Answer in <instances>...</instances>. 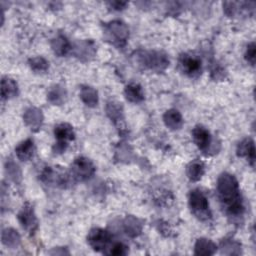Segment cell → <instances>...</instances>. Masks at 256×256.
Here are the masks:
<instances>
[{"instance_id": "15", "label": "cell", "mask_w": 256, "mask_h": 256, "mask_svg": "<svg viewBox=\"0 0 256 256\" xmlns=\"http://www.w3.org/2000/svg\"><path fill=\"white\" fill-rule=\"evenodd\" d=\"M51 48L54 54L59 57L67 55L72 50L69 40L64 35H61V34L57 35L55 38L52 39Z\"/></svg>"}, {"instance_id": "20", "label": "cell", "mask_w": 256, "mask_h": 256, "mask_svg": "<svg viewBox=\"0 0 256 256\" xmlns=\"http://www.w3.org/2000/svg\"><path fill=\"white\" fill-rule=\"evenodd\" d=\"M1 240L2 243L11 248V249H15L17 248L20 243H21V237L20 234L13 228H6L2 231V235H1Z\"/></svg>"}, {"instance_id": "26", "label": "cell", "mask_w": 256, "mask_h": 256, "mask_svg": "<svg viewBox=\"0 0 256 256\" xmlns=\"http://www.w3.org/2000/svg\"><path fill=\"white\" fill-rule=\"evenodd\" d=\"M221 253L226 254V255H239L241 254V244L232 239H224L221 242Z\"/></svg>"}, {"instance_id": "25", "label": "cell", "mask_w": 256, "mask_h": 256, "mask_svg": "<svg viewBox=\"0 0 256 256\" xmlns=\"http://www.w3.org/2000/svg\"><path fill=\"white\" fill-rule=\"evenodd\" d=\"M205 172V166L203 164V162L199 161V160H194L192 161L186 168V174H187V177L193 181V182H196V181H199L203 174Z\"/></svg>"}, {"instance_id": "27", "label": "cell", "mask_w": 256, "mask_h": 256, "mask_svg": "<svg viewBox=\"0 0 256 256\" xmlns=\"http://www.w3.org/2000/svg\"><path fill=\"white\" fill-rule=\"evenodd\" d=\"M28 63L30 68L35 72H45L49 68V62L41 56L30 58Z\"/></svg>"}, {"instance_id": "21", "label": "cell", "mask_w": 256, "mask_h": 256, "mask_svg": "<svg viewBox=\"0 0 256 256\" xmlns=\"http://www.w3.org/2000/svg\"><path fill=\"white\" fill-rule=\"evenodd\" d=\"M126 99L132 103H140L144 100V93L142 87L137 83H130L124 89Z\"/></svg>"}, {"instance_id": "17", "label": "cell", "mask_w": 256, "mask_h": 256, "mask_svg": "<svg viewBox=\"0 0 256 256\" xmlns=\"http://www.w3.org/2000/svg\"><path fill=\"white\" fill-rule=\"evenodd\" d=\"M34 151H35V145L32 139H26L20 142L15 148L16 155L18 159H20L21 161L30 160L33 157Z\"/></svg>"}, {"instance_id": "12", "label": "cell", "mask_w": 256, "mask_h": 256, "mask_svg": "<svg viewBox=\"0 0 256 256\" xmlns=\"http://www.w3.org/2000/svg\"><path fill=\"white\" fill-rule=\"evenodd\" d=\"M23 120L32 131H38L43 123L42 111L36 107H29L23 114Z\"/></svg>"}, {"instance_id": "6", "label": "cell", "mask_w": 256, "mask_h": 256, "mask_svg": "<svg viewBox=\"0 0 256 256\" xmlns=\"http://www.w3.org/2000/svg\"><path fill=\"white\" fill-rule=\"evenodd\" d=\"M95 170L96 168L90 159L79 156L75 158L71 165V176L78 181H86L94 175Z\"/></svg>"}, {"instance_id": "5", "label": "cell", "mask_w": 256, "mask_h": 256, "mask_svg": "<svg viewBox=\"0 0 256 256\" xmlns=\"http://www.w3.org/2000/svg\"><path fill=\"white\" fill-rule=\"evenodd\" d=\"M54 135L57 142L53 146L55 154H61L67 149L69 142L75 139V132L73 127L68 123H60L54 128Z\"/></svg>"}, {"instance_id": "19", "label": "cell", "mask_w": 256, "mask_h": 256, "mask_svg": "<svg viewBox=\"0 0 256 256\" xmlns=\"http://www.w3.org/2000/svg\"><path fill=\"white\" fill-rule=\"evenodd\" d=\"M106 113H107L108 117L113 121L114 124L121 126V122L124 119V117H123V108H122L121 103H119L117 101L107 102Z\"/></svg>"}, {"instance_id": "31", "label": "cell", "mask_w": 256, "mask_h": 256, "mask_svg": "<svg viewBox=\"0 0 256 256\" xmlns=\"http://www.w3.org/2000/svg\"><path fill=\"white\" fill-rule=\"evenodd\" d=\"M210 74L214 80H221L225 77V70L218 63H213L210 69Z\"/></svg>"}, {"instance_id": "2", "label": "cell", "mask_w": 256, "mask_h": 256, "mask_svg": "<svg viewBox=\"0 0 256 256\" xmlns=\"http://www.w3.org/2000/svg\"><path fill=\"white\" fill-rule=\"evenodd\" d=\"M135 58L139 65L144 69L154 72H162L169 65L168 56L161 51L139 50L136 52Z\"/></svg>"}, {"instance_id": "9", "label": "cell", "mask_w": 256, "mask_h": 256, "mask_svg": "<svg viewBox=\"0 0 256 256\" xmlns=\"http://www.w3.org/2000/svg\"><path fill=\"white\" fill-rule=\"evenodd\" d=\"M18 221L21 226L30 234L33 235L38 228V220L34 213L33 207L26 203L18 213Z\"/></svg>"}, {"instance_id": "16", "label": "cell", "mask_w": 256, "mask_h": 256, "mask_svg": "<svg viewBox=\"0 0 256 256\" xmlns=\"http://www.w3.org/2000/svg\"><path fill=\"white\" fill-rule=\"evenodd\" d=\"M163 121L170 130H179L183 125L181 113L176 109H169L163 115Z\"/></svg>"}, {"instance_id": "10", "label": "cell", "mask_w": 256, "mask_h": 256, "mask_svg": "<svg viewBox=\"0 0 256 256\" xmlns=\"http://www.w3.org/2000/svg\"><path fill=\"white\" fill-rule=\"evenodd\" d=\"M192 138L195 145L204 153L208 154L213 149L210 132L202 125H196L192 130Z\"/></svg>"}, {"instance_id": "8", "label": "cell", "mask_w": 256, "mask_h": 256, "mask_svg": "<svg viewBox=\"0 0 256 256\" xmlns=\"http://www.w3.org/2000/svg\"><path fill=\"white\" fill-rule=\"evenodd\" d=\"M112 241V235L107 230L101 228H93L90 230L87 236V242L90 247L97 251H105Z\"/></svg>"}, {"instance_id": "32", "label": "cell", "mask_w": 256, "mask_h": 256, "mask_svg": "<svg viewBox=\"0 0 256 256\" xmlns=\"http://www.w3.org/2000/svg\"><path fill=\"white\" fill-rule=\"evenodd\" d=\"M109 5L110 8H112L113 10H123L126 6H127V2H123V1H112L107 3Z\"/></svg>"}, {"instance_id": "7", "label": "cell", "mask_w": 256, "mask_h": 256, "mask_svg": "<svg viewBox=\"0 0 256 256\" xmlns=\"http://www.w3.org/2000/svg\"><path fill=\"white\" fill-rule=\"evenodd\" d=\"M178 65L181 72L190 78H197L202 72V61L196 55L181 54L178 59Z\"/></svg>"}, {"instance_id": "24", "label": "cell", "mask_w": 256, "mask_h": 256, "mask_svg": "<svg viewBox=\"0 0 256 256\" xmlns=\"http://www.w3.org/2000/svg\"><path fill=\"white\" fill-rule=\"evenodd\" d=\"M67 97L66 89L61 85H55L50 88L47 94V99L54 105H61L65 102Z\"/></svg>"}, {"instance_id": "4", "label": "cell", "mask_w": 256, "mask_h": 256, "mask_svg": "<svg viewBox=\"0 0 256 256\" xmlns=\"http://www.w3.org/2000/svg\"><path fill=\"white\" fill-rule=\"evenodd\" d=\"M104 33L113 45L117 47H123L129 37L128 26L121 20H113L104 25Z\"/></svg>"}, {"instance_id": "28", "label": "cell", "mask_w": 256, "mask_h": 256, "mask_svg": "<svg viewBox=\"0 0 256 256\" xmlns=\"http://www.w3.org/2000/svg\"><path fill=\"white\" fill-rule=\"evenodd\" d=\"M6 172H7V175L9 176V178L14 181L15 183H19L21 181V171L18 167L17 164H15L13 161L9 160L7 163H6Z\"/></svg>"}, {"instance_id": "1", "label": "cell", "mask_w": 256, "mask_h": 256, "mask_svg": "<svg viewBox=\"0 0 256 256\" xmlns=\"http://www.w3.org/2000/svg\"><path fill=\"white\" fill-rule=\"evenodd\" d=\"M217 195L227 216L241 217L244 213L243 199L237 179L234 175L224 172L217 180Z\"/></svg>"}, {"instance_id": "18", "label": "cell", "mask_w": 256, "mask_h": 256, "mask_svg": "<svg viewBox=\"0 0 256 256\" xmlns=\"http://www.w3.org/2000/svg\"><path fill=\"white\" fill-rule=\"evenodd\" d=\"M217 251L216 244L207 238L197 239L194 245V254L195 255H213Z\"/></svg>"}, {"instance_id": "30", "label": "cell", "mask_w": 256, "mask_h": 256, "mask_svg": "<svg viewBox=\"0 0 256 256\" xmlns=\"http://www.w3.org/2000/svg\"><path fill=\"white\" fill-rule=\"evenodd\" d=\"M244 56H245L246 61L250 65L254 66V64H255V57H256V46H255L254 42H251V43H249L247 45Z\"/></svg>"}, {"instance_id": "23", "label": "cell", "mask_w": 256, "mask_h": 256, "mask_svg": "<svg viewBox=\"0 0 256 256\" xmlns=\"http://www.w3.org/2000/svg\"><path fill=\"white\" fill-rule=\"evenodd\" d=\"M80 98L83 103L89 107H95L98 103V93L97 91L88 85L81 86Z\"/></svg>"}, {"instance_id": "22", "label": "cell", "mask_w": 256, "mask_h": 256, "mask_svg": "<svg viewBox=\"0 0 256 256\" xmlns=\"http://www.w3.org/2000/svg\"><path fill=\"white\" fill-rule=\"evenodd\" d=\"M18 95V85L12 78L3 77L1 80L2 99H10Z\"/></svg>"}, {"instance_id": "14", "label": "cell", "mask_w": 256, "mask_h": 256, "mask_svg": "<svg viewBox=\"0 0 256 256\" xmlns=\"http://www.w3.org/2000/svg\"><path fill=\"white\" fill-rule=\"evenodd\" d=\"M143 224L140 219L135 216H126L122 222V228L125 234L131 238H135L142 232Z\"/></svg>"}, {"instance_id": "13", "label": "cell", "mask_w": 256, "mask_h": 256, "mask_svg": "<svg viewBox=\"0 0 256 256\" xmlns=\"http://www.w3.org/2000/svg\"><path fill=\"white\" fill-rule=\"evenodd\" d=\"M237 155L239 157H244L250 163L251 166H254L255 163V145L254 141L251 138L243 139L237 146L236 149Z\"/></svg>"}, {"instance_id": "3", "label": "cell", "mask_w": 256, "mask_h": 256, "mask_svg": "<svg viewBox=\"0 0 256 256\" xmlns=\"http://www.w3.org/2000/svg\"><path fill=\"white\" fill-rule=\"evenodd\" d=\"M188 203L191 213L200 221H209L212 218L208 199L200 189H193L190 191Z\"/></svg>"}, {"instance_id": "11", "label": "cell", "mask_w": 256, "mask_h": 256, "mask_svg": "<svg viewBox=\"0 0 256 256\" xmlns=\"http://www.w3.org/2000/svg\"><path fill=\"white\" fill-rule=\"evenodd\" d=\"M73 49L75 56L82 61H88L92 59L96 53V46L91 40L79 41L76 43Z\"/></svg>"}, {"instance_id": "29", "label": "cell", "mask_w": 256, "mask_h": 256, "mask_svg": "<svg viewBox=\"0 0 256 256\" xmlns=\"http://www.w3.org/2000/svg\"><path fill=\"white\" fill-rule=\"evenodd\" d=\"M103 253L107 255H117V256L126 255L128 253V247L121 242H115L112 245L110 244L109 247Z\"/></svg>"}, {"instance_id": "33", "label": "cell", "mask_w": 256, "mask_h": 256, "mask_svg": "<svg viewBox=\"0 0 256 256\" xmlns=\"http://www.w3.org/2000/svg\"><path fill=\"white\" fill-rule=\"evenodd\" d=\"M59 248H55L54 250H52V251H50V254H53V255H58V254H60V255H64V254H69V252L66 250V249H64V250H62V251H59L58 250Z\"/></svg>"}]
</instances>
